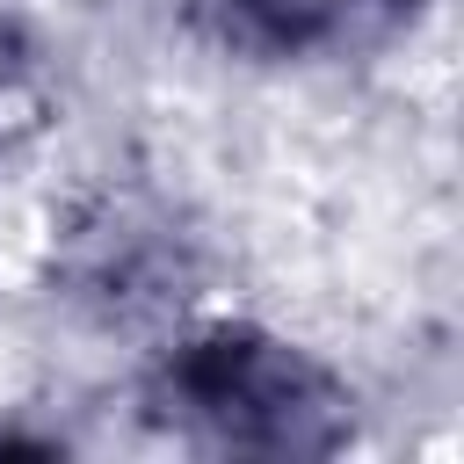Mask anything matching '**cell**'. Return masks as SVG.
I'll return each mask as SVG.
<instances>
[{"instance_id":"cell-2","label":"cell","mask_w":464,"mask_h":464,"mask_svg":"<svg viewBox=\"0 0 464 464\" xmlns=\"http://www.w3.org/2000/svg\"><path fill=\"white\" fill-rule=\"evenodd\" d=\"M44 268L58 304L87 326H181L210 283V239L174 188L145 174H102L51 218Z\"/></svg>"},{"instance_id":"cell-1","label":"cell","mask_w":464,"mask_h":464,"mask_svg":"<svg viewBox=\"0 0 464 464\" xmlns=\"http://www.w3.org/2000/svg\"><path fill=\"white\" fill-rule=\"evenodd\" d=\"M145 420L203 457H334L355 442V384L283 326L181 319L145 370Z\"/></svg>"},{"instance_id":"cell-3","label":"cell","mask_w":464,"mask_h":464,"mask_svg":"<svg viewBox=\"0 0 464 464\" xmlns=\"http://www.w3.org/2000/svg\"><path fill=\"white\" fill-rule=\"evenodd\" d=\"M428 0H188V22L261 65H326V58H370L399 44Z\"/></svg>"}]
</instances>
